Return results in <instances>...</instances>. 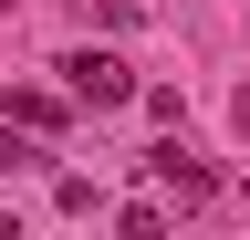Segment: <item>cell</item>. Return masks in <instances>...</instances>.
<instances>
[{"label": "cell", "mask_w": 250, "mask_h": 240, "mask_svg": "<svg viewBox=\"0 0 250 240\" xmlns=\"http://www.w3.org/2000/svg\"><path fill=\"white\" fill-rule=\"evenodd\" d=\"M62 94L104 115V105H136L146 84H136V63H125V52H104V42H94V52H62Z\"/></svg>", "instance_id": "obj_1"}, {"label": "cell", "mask_w": 250, "mask_h": 240, "mask_svg": "<svg viewBox=\"0 0 250 240\" xmlns=\"http://www.w3.org/2000/svg\"><path fill=\"white\" fill-rule=\"evenodd\" d=\"M146 177H156V198H167V209H208V198H219V177L188 157L177 136H167V146H146Z\"/></svg>", "instance_id": "obj_2"}, {"label": "cell", "mask_w": 250, "mask_h": 240, "mask_svg": "<svg viewBox=\"0 0 250 240\" xmlns=\"http://www.w3.org/2000/svg\"><path fill=\"white\" fill-rule=\"evenodd\" d=\"M115 230H125V240H156V230H167V198H125Z\"/></svg>", "instance_id": "obj_3"}, {"label": "cell", "mask_w": 250, "mask_h": 240, "mask_svg": "<svg viewBox=\"0 0 250 240\" xmlns=\"http://www.w3.org/2000/svg\"><path fill=\"white\" fill-rule=\"evenodd\" d=\"M11 115H21V126H42V136H52V126H62V94H42V84H21V94H11Z\"/></svg>", "instance_id": "obj_4"}, {"label": "cell", "mask_w": 250, "mask_h": 240, "mask_svg": "<svg viewBox=\"0 0 250 240\" xmlns=\"http://www.w3.org/2000/svg\"><path fill=\"white\" fill-rule=\"evenodd\" d=\"M240 126H250V84H240Z\"/></svg>", "instance_id": "obj_5"}]
</instances>
